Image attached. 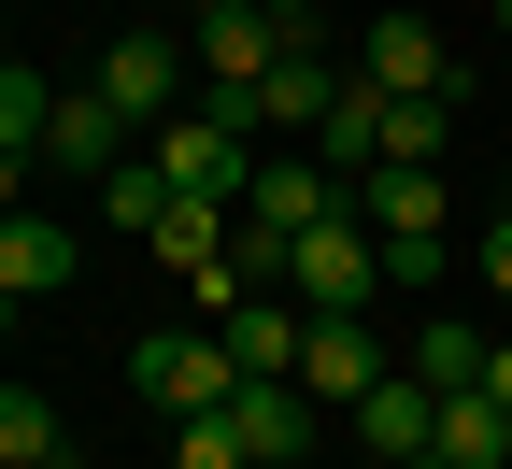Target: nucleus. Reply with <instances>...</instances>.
Returning <instances> with one entry per match:
<instances>
[{
    "mask_svg": "<svg viewBox=\"0 0 512 469\" xmlns=\"http://www.w3.org/2000/svg\"><path fill=\"white\" fill-rule=\"evenodd\" d=\"M484 285L512 299V199H498V214H484Z\"/></svg>",
    "mask_w": 512,
    "mask_h": 469,
    "instance_id": "nucleus-21",
    "label": "nucleus"
},
{
    "mask_svg": "<svg viewBox=\"0 0 512 469\" xmlns=\"http://www.w3.org/2000/svg\"><path fill=\"white\" fill-rule=\"evenodd\" d=\"M356 455H384V469H413V455H441V398H427L413 370H384V384L356 398Z\"/></svg>",
    "mask_w": 512,
    "mask_h": 469,
    "instance_id": "nucleus-12",
    "label": "nucleus"
},
{
    "mask_svg": "<svg viewBox=\"0 0 512 469\" xmlns=\"http://www.w3.org/2000/svg\"><path fill=\"white\" fill-rule=\"evenodd\" d=\"M185 72H200V57H185L171 29H128V43H100V72H86V86L157 143V128H185Z\"/></svg>",
    "mask_w": 512,
    "mask_h": 469,
    "instance_id": "nucleus-2",
    "label": "nucleus"
},
{
    "mask_svg": "<svg viewBox=\"0 0 512 469\" xmlns=\"http://www.w3.org/2000/svg\"><path fill=\"white\" fill-rule=\"evenodd\" d=\"M384 370H399V356L370 342V313H313V342H299V384L328 398V413H356V398H370Z\"/></svg>",
    "mask_w": 512,
    "mask_h": 469,
    "instance_id": "nucleus-11",
    "label": "nucleus"
},
{
    "mask_svg": "<svg viewBox=\"0 0 512 469\" xmlns=\"http://www.w3.org/2000/svg\"><path fill=\"white\" fill-rule=\"evenodd\" d=\"M285 43H299V29H285V15H256V0H228V15H185V57H200V86H242V100L285 72Z\"/></svg>",
    "mask_w": 512,
    "mask_h": 469,
    "instance_id": "nucleus-6",
    "label": "nucleus"
},
{
    "mask_svg": "<svg viewBox=\"0 0 512 469\" xmlns=\"http://www.w3.org/2000/svg\"><path fill=\"white\" fill-rule=\"evenodd\" d=\"M171 469H256V455H242L228 413H200V427H171Z\"/></svg>",
    "mask_w": 512,
    "mask_h": 469,
    "instance_id": "nucleus-20",
    "label": "nucleus"
},
{
    "mask_svg": "<svg viewBox=\"0 0 512 469\" xmlns=\"http://www.w3.org/2000/svg\"><path fill=\"white\" fill-rule=\"evenodd\" d=\"M0 469H72V427L43 384H0Z\"/></svg>",
    "mask_w": 512,
    "mask_h": 469,
    "instance_id": "nucleus-16",
    "label": "nucleus"
},
{
    "mask_svg": "<svg viewBox=\"0 0 512 469\" xmlns=\"http://www.w3.org/2000/svg\"><path fill=\"white\" fill-rule=\"evenodd\" d=\"M413 469H456V455H413Z\"/></svg>",
    "mask_w": 512,
    "mask_h": 469,
    "instance_id": "nucleus-25",
    "label": "nucleus"
},
{
    "mask_svg": "<svg viewBox=\"0 0 512 469\" xmlns=\"http://www.w3.org/2000/svg\"><path fill=\"white\" fill-rule=\"evenodd\" d=\"M128 15H185V0H128Z\"/></svg>",
    "mask_w": 512,
    "mask_h": 469,
    "instance_id": "nucleus-24",
    "label": "nucleus"
},
{
    "mask_svg": "<svg viewBox=\"0 0 512 469\" xmlns=\"http://www.w3.org/2000/svg\"><path fill=\"white\" fill-rule=\"evenodd\" d=\"M299 342H313V313H299L285 285H256V299L228 313V356H242V384H299Z\"/></svg>",
    "mask_w": 512,
    "mask_h": 469,
    "instance_id": "nucleus-13",
    "label": "nucleus"
},
{
    "mask_svg": "<svg viewBox=\"0 0 512 469\" xmlns=\"http://www.w3.org/2000/svg\"><path fill=\"white\" fill-rule=\"evenodd\" d=\"M128 384H143V413L200 427V413L242 398V356H228V327H143V342H128Z\"/></svg>",
    "mask_w": 512,
    "mask_h": 469,
    "instance_id": "nucleus-1",
    "label": "nucleus"
},
{
    "mask_svg": "<svg viewBox=\"0 0 512 469\" xmlns=\"http://www.w3.org/2000/svg\"><path fill=\"white\" fill-rule=\"evenodd\" d=\"M441 455H456V469H512V413H498L484 384H470V398H441Z\"/></svg>",
    "mask_w": 512,
    "mask_h": 469,
    "instance_id": "nucleus-18",
    "label": "nucleus"
},
{
    "mask_svg": "<svg viewBox=\"0 0 512 469\" xmlns=\"http://www.w3.org/2000/svg\"><path fill=\"white\" fill-rule=\"evenodd\" d=\"M228 427H242L256 469H299L313 441H328V398H313V384H242V398H228Z\"/></svg>",
    "mask_w": 512,
    "mask_h": 469,
    "instance_id": "nucleus-8",
    "label": "nucleus"
},
{
    "mask_svg": "<svg viewBox=\"0 0 512 469\" xmlns=\"http://www.w3.org/2000/svg\"><path fill=\"white\" fill-rule=\"evenodd\" d=\"M57 285H72V228H57V214H29V199H15V228H0V299H57Z\"/></svg>",
    "mask_w": 512,
    "mask_h": 469,
    "instance_id": "nucleus-14",
    "label": "nucleus"
},
{
    "mask_svg": "<svg viewBox=\"0 0 512 469\" xmlns=\"http://www.w3.org/2000/svg\"><path fill=\"white\" fill-rule=\"evenodd\" d=\"M342 100H356V72H342V57H328V43L299 29V43H285V72L256 86V128H299V143H313V128H328Z\"/></svg>",
    "mask_w": 512,
    "mask_h": 469,
    "instance_id": "nucleus-9",
    "label": "nucleus"
},
{
    "mask_svg": "<svg viewBox=\"0 0 512 469\" xmlns=\"http://www.w3.org/2000/svg\"><path fill=\"white\" fill-rule=\"evenodd\" d=\"M370 271H384L370 214H328L313 242H285V299H299V313H370Z\"/></svg>",
    "mask_w": 512,
    "mask_h": 469,
    "instance_id": "nucleus-5",
    "label": "nucleus"
},
{
    "mask_svg": "<svg viewBox=\"0 0 512 469\" xmlns=\"http://www.w3.org/2000/svg\"><path fill=\"white\" fill-rule=\"evenodd\" d=\"M356 214H370V242H384V285H427V271H441V171H370Z\"/></svg>",
    "mask_w": 512,
    "mask_h": 469,
    "instance_id": "nucleus-4",
    "label": "nucleus"
},
{
    "mask_svg": "<svg viewBox=\"0 0 512 469\" xmlns=\"http://www.w3.org/2000/svg\"><path fill=\"white\" fill-rule=\"evenodd\" d=\"M484 356H498L484 327H470V313H441V327H413V356H399V370H413L427 398H470V384H484Z\"/></svg>",
    "mask_w": 512,
    "mask_h": 469,
    "instance_id": "nucleus-15",
    "label": "nucleus"
},
{
    "mask_svg": "<svg viewBox=\"0 0 512 469\" xmlns=\"http://www.w3.org/2000/svg\"><path fill=\"white\" fill-rule=\"evenodd\" d=\"M356 86H384V100H456L470 72L441 57V29H427V15H370V43H356Z\"/></svg>",
    "mask_w": 512,
    "mask_h": 469,
    "instance_id": "nucleus-7",
    "label": "nucleus"
},
{
    "mask_svg": "<svg viewBox=\"0 0 512 469\" xmlns=\"http://www.w3.org/2000/svg\"><path fill=\"white\" fill-rule=\"evenodd\" d=\"M43 128H57V86L15 57V72H0V171H15V185H29V157H43Z\"/></svg>",
    "mask_w": 512,
    "mask_h": 469,
    "instance_id": "nucleus-17",
    "label": "nucleus"
},
{
    "mask_svg": "<svg viewBox=\"0 0 512 469\" xmlns=\"http://www.w3.org/2000/svg\"><path fill=\"white\" fill-rule=\"evenodd\" d=\"M498 43H512V0H498Z\"/></svg>",
    "mask_w": 512,
    "mask_h": 469,
    "instance_id": "nucleus-26",
    "label": "nucleus"
},
{
    "mask_svg": "<svg viewBox=\"0 0 512 469\" xmlns=\"http://www.w3.org/2000/svg\"><path fill=\"white\" fill-rule=\"evenodd\" d=\"M100 214H114V228H143V242H157V214H171V171H157V157H128V171L100 185Z\"/></svg>",
    "mask_w": 512,
    "mask_h": 469,
    "instance_id": "nucleus-19",
    "label": "nucleus"
},
{
    "mask_svg": "<svg viewBox=\"0 0 512 469\" xmlns=\"http://www.w3.org/2000/svg\"><path fill=\"white\" fill-rule=\"evenodd\" d=\"M256 15H285V29H313V0H256Z\"/></svg>",
    "mask_w": 512,
    "mask_h": 469,
    "instance_id": "nucleus-23",
    "label": "nucleus"
},
{
    "mask_svg": "<svg viewBox=\"0 0 512 469\" xmlns=\"http://www.w3.org/2000/svg\"><path fill=\"white\" fill-rule=\"evenodd\" d=\"M484 398H498V413H512V342H498V356H484Z\"/></svg>",
    "mask_w": 512,
    "mask_h": 469,
    "instance_id": "nucleus-22",
    "label": "nucleus"
},
{
    "mask_svg": "<svg viewBox=\"0 0 512 469\" xmlns=\"http://www.w3.org/2000/svg\"><path fill=\"white\" fill-rule=\"evenodd\" d=\"M128 157H143V143H128V114H114L100 86H57V128H43V171H86V185H114Z\"/></svg>",
    "mask_w": 512,
    "mask_h": 469,
    "instance_id": "nucleus-10",
    "label": "nucleus"
},
{
    "mask_svg": "<svg viewBox=\"0 0 512 469\" xmlns=\"http://www.w3.org/2000/svg\"><path fill=\"white\" fill-rule=\"evenodd\" d=\"M356 469H384V455H356Z\"/></svg>",
    "mask_w": 512,
    "mask_h": 469,
    "instance_id": "nucleus-27",
    "label": "nucleus"
},
{
    "mask_svg": "<svg viewBox=\"0 0 512 469\" xmlns=\"http://www.w3.org/2000/svg\"><path fill=\"white\" fill-rule=\"evenodd\" d=\"M157 171H171V199H228V214H242V185H256V157H271V143H256V128H228L214 100L200 114H185V128H157V143H143Z\"/></svg>",
    "mask_w": 512,
    "mask_h": 469,
    "instance_id": "nucleus-3",
    "label": "nucleus"
}]
</instances>
